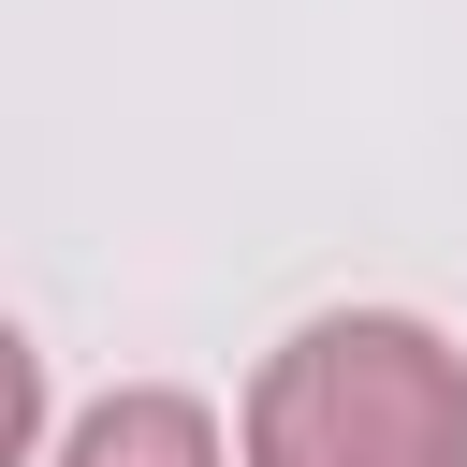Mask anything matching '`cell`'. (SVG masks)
<instances>
[{
  "label": "cell",
  "instance_id": "1",
  "mask_svg": "<svg viewBox=\"0 0 467 467\" xmlns=\"http://www.w3.org/2000/svg\"><path fill=\"white\" fill-rule=\"evenodd\" d=\"M248 467H467V350L409 306H336L263 350Z\"/></svg>",
  "mask_w": 467,
  "mask_h": 467
},
{
  "label": "cell",
  "instance_id": "2",
  "mask_svg": "<svg viewBox=\"0 0 467 467\" xmlns=\"http://www.w3.org/2000/svg\"><path fill=\"white\" fill-rule=\"evenodd\" d=\"M44 467H219V423H204V394L117 379L102 409H73V423H58V452H44Z\"/></svg>",
  "mask_w": 467,
  "mask_h": 467
}]
</instances>
